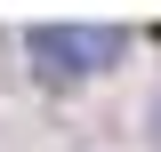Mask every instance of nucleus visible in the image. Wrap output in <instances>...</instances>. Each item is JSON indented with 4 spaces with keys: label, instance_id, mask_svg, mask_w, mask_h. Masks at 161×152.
Masks as SVG:
<instances>
[{
    "label": "nucleus",
    "instance_id": "1",
    "mask_svg": "<svg viewBox=\"0 0 161 152\" xmlns=\"http://www.w3.org/2000/svg\"><path fill=\"white\" fill-rule=\"evenodd\" d=\"M24 48H32V64L48 80H80V72H105L121 56V32L113 24H32Z\"/></svg>",
    "mask_w": 161,
    "mask_h": 152
},
{
    "label": "nucleus",
    "instance_id": "2",
    "mask_svg": "<svg viewBox=\"0 0 161 152\" xmlns=\"http://www.w3.org/2000/svg\"><path fill=\"white\" fill-rule=\"evenodd\" d=\"M153 144H161V96H153Z\"/></svg>",
    "mask_w": 161,
    "mask_h": 152
}]
</instances>
